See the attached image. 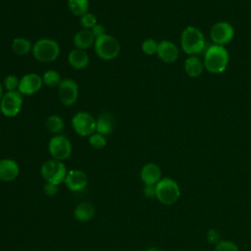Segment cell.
Masks as SVG:
<instances>
[{
    "label": "cell",
    "instance_id": "6da1fadb",
    "mask_svg": "<svg viewBox=\"0 0 251 251\" xmlns=\"http://www.w3.org/2000/svg\"><path fill=\"white\" fill-rule=\"evenodd\" d=\"M229 62V54L225 46L213 44L205 50L204 68L211 74H221L226 71Z\"/></svg>",
    "mask_w": 251,
    "mask_h": 251
},
{
    "label": "cell",
    "instance_id": "7a4b0ae2",
    "mask_svg": "<svg viewBox=\"0 0 251 251\" xmlns=\"http://www.w3.org/2000/svg\"><path fill=\"white\" fill-rule=\"evenodd\" d=\"M180 46L182 51L189 56H196L204 51L206 40L202 31L193 25L186 26L180 35Z\"/></svg>",
    "mask_w": 251,
    "mask_h": 251
},
{
    "label": "cell",
    "instance_id": "3957f363",
    "mask_svg": "<svg viewBox=\"0 0 251 251\" xmlns=\"http://www.w3.org/2000/svg\"><path fill=\"white\" fill-rule=\"evenodd\" d=\"M61 49L59 43L51 38H40L32 45L31 54L36 61L51 63L58 59Z\"/></svg>",
    "mask_w": 251,
    "mask_h": 251
},
{
    "label": "cell",
    "instance_id": "277c9868",
    "mask_svg": "<svg viewBox=\"0 0 251 251\" xmlns=\"http://www.w3.org/2000/svg\"><path fill=\"white\" fill-rule=\"evenodd\" d=\"M93 47L96 55L104 61H112L116 59L121 51L119 41L108 33L96 38Z\"/></svg>",
    "mask_w": 251,
    "mask_h": 251
},
{
    "label": "cell",
    "instance_id": "5b68a950",
    "mask_svg": "<svg viewBox=\"0 0 251 251\" xmlns=\"http://www.w3.org/2000/svg\"><path fill=\"white\" fill-rule=\"evenodd\" d=\"M156 198L164 205L175 204L180 196V188L177 182L171 177H164L155 185Z\"/></svg>",
    "mask_w": 251,
    "mask_h": 251
},
{
    "label": "cell",
    "instance_id": "8992f818",
    "mask_svg": "<svg viewBox=\"0 0 251 251\" xmlns=\"http://www.w3.org/2000/svg\"><path fill=\"white\" fill-rule=\"evenodd\" d=\"M67 168L63 161L50 159L45 161L40 167V175L46 182L60 184L65 181L67 176Z\"/></svg>",
    "mask_w": 251,
    "mask_h": 251
},
{
    "label": "cell",
    "instance_id": "52a82bcc",
    "mask_svg": "<svg viewBox=\"0 0 251 251\" xmlns=\"http://www.w3.org/2000/svg\"><path fill=\"white\" fill-rule=\"evenodd\" d=\"M73 129L80 136H90L96 130V119L86 111H79L71 121Z\"/></svg>",
    "mask_w": 251,
    "mask_h": 251
},
{
    "label": "cell",
    "instance_id": "ba28073f",
    "mask_svg": "<svg viewBox=\"0 0 251 251\" xmlns=\"http://www.w3.org/2000/svg\"><path fill=\"white\" fill-rule=\"evenodd\" d=\"M72 143L70 139L63 134H56L48 142V151L52 159L64 161L72 154Z\"/></svg>",
    "mask_w": 251,
    "mask_h": 251
},
{
    "label": "cell",
    "instance_id": "9c48e42d",
    "mask_svg": "<svg viewBox=\"0 0 251 251\" xmlns=\"http://www.w3.org/2000/svg\"><path fill=\"white\" fill-rule=\"evenodd\" d=\"M23 106V95L18 91H6L0 101V112L4 117L18 116Z\"/></svg>",
    "mask_w": 251,
    "mask_h": 251
},
{
    "label": "cell",
    "instance_id": "30bf717a",
    "mask_svg": "<svg viewBox=\"0 0 251 251\" xmlns=\"http://www.w3.org/2000/svg\"><path fill=\"white\" fill-rule=\"evenodd\" d=\"M210 36L214 44L225 46L233 39L234 28L228 22L220 21L211 27Z\"/></svg>",
    "mask_w": 251,
    "mask_h": 251
},
{
    "label": "cell",
    "instance_id": "8fae6325",
    "mask_svg": "<svg viewBox=\"0 0 251 251\" xmlns=\"http://www.w3.org/2000/svg\"><path fill=\"white\" fill-rule=\"evenodd\" d=\"M58 96L65 106H73L78 98L77 83L72 78H64L58 85Z\"/></svg>",
    "mask_w": 251,
    "mask_h": 251
},
{
    "label": "cell",
    "instance_id": "7c38bea8",
    "mask_svg": "<svg viewBox=\"0 0 251 251\" xmlns=\"http://www.w3.org/2000/svg\"><path fill=\"white\" fill-rule=\"evenodd\" d=\"M43 85L42 76L35 73H28L20 78V85L18 91L22 95H33L37 93Z\"/></svg>",
    "mask_w": 251,
    "mask_h": 251
},
{
    "label": "cell",
    "instance_id": "4fadbf2b",
    "mask_svg": "<svg viewBox=\"0 0 251 251\" xmlns=\"http://www.w3.org/2000/svg\"><path fill=\"white\" fill-rule=\"evenodd\" d=\"M64 182L71 191L79 192L87 186L88 177L83 171L75 169L68 172Z\"/></svg>",
    "mask_w": 251,
    "mask_h": 251
},
{
    "label": "cell",
    "instance_id": "5bb4252c",
    "mask_svg": "<svg viewBox=\"0 0 251 251\" xmlns=\"http://www.w3.org/2000/svg\"><path fill=\"white\" fill-rule=\"evenodd\" d=\"M178 47L171 40H162L158 44L157 55L165 63H174L178 58Z\"/></svg>",
    "mask_w": 251,
    "mask_h": 251
},
{
    "label": "cell",
    "instance_id": "9a60e30c",
    "mask_svg": "<svg viewBox=\"0 0 251 251\" xmlns=\"http://www.w3.org/2000/svg\"><path fill=\"white\" fill-rule=\"evenodd\" d=\"M20 174V166L13 159H1L0 160V180L13 181Z\"/></svg>",
    "mask_w": 251,
    "mask_h": 251
},
{
    "label": "cell",
    "instance_id": "2e32d148",
    "mask_svg": "<svg viewBox=\"0 0 251 251\" xmlns=\"http://www.w3.org/2000/svg\"><path fill=\"white\" fill-rule=\"evenodd\" d=\"M162 171L155 163H147L140 170V178L144 184L156 185L162 178Z\"/></svg>",
    "mask_w": 251,
    "mask_h": 251
},
{
    "label": "cell",
    "instance_id": "e0dca14e",
    "mask_svg": "<svg viewBox=\"0 0 251 251\" xmlns=\"http://www.w3.org/2000/svg\"><path fill=\"white\" fill-rule=\"evenodd\" d=\"M114 126H115V119L112 116V114L107 112L101 113L96 118L95 132H98L104 136L110 135L114 130Z\"/></svg>",
    "mask_w": 251,
    "mask_h": 251
},
{
    "label": "cell",
    "instance_id": "ac0fdd59",
    "mask_svg": "<svg viewBox=\"0 0 251 251\" xmlns=\"http://www.w3.org/2000/svg\"><path fill=\"white\" fill-rule=\"evenodd\" d=\"M68 61L75 70H83L89 65V56L84 50L75 48L69 53Z\"/></svg>",
    "mask_w": 251,
    "mask_h": 251
},
{
    "label": "cell",
    "instance_id": "d6986e66",
    "mask_svg": "<svg viewBox=\"0 0 251 251\" xmlns=\"http://www.w3.org/2000/svg\"><path fill=\"white\" fill-rule=\"evenodd\" d=\"M73 42L75 48L81 49V50H86L92 45H94L95 42V37L93 36L92 32L90 29H80L74 35Z\"/></svg>",
    "mask_w": 251,
    "mask_h": 251
},
{
    "label": "cell",
    "instance_id": "ffe728a7",
    "mask_svg": "<svg viewBox=\"0 0 251 251\" xmlns=\"http://www.w3.org/2000/svg\"><path fill=\"white\" fill-rule=\"evenodd\" d=\"M203 61L197 56H189L184 61V71L190 77H198L202 75L204 70Z\"/></svg>",
    "mask_w": 251,
    "mask_h": 251
},
{
    "label": "cell",
    "instance_id": "44dd1931",
    "mask_svg": "<svg viewBox=\"0 0 251 251\" xmlns=\"http://www.w3.org/2000/svg\"><path fill=\"white\" fill-rule=\"evenodd\" d=\"M95 214V209L92 204L89 202L79 203L74 210V216L78 222H88L90 221Z\"/></svg>",
    "mask_w": 251,
    "mask_h": 251
},
{
    "label": "cell",
    "instance_id": "7402d4cb",
    "mask_svg": "<svg viewBox=\"0 0 251 251\" xmlns=\"http://www.w3.org/2000/svg\"><path fill=\"white\" fill-rule=\"evenodd\" d=\"M32 45L33 44H31V42L27 38L19 36L13 39L11 47L15 54L19 56H25L31 52Z\"/></svg>",
    "mask_w": 251,
    "mask_h": 251
},
{
    "label": "cell",
    "instance_id": "603a6c76",
    "mask_svg": "<svg viewBox=\"0 0 251 251\" xmlns=\"http://www.w3.org/2000/svg\"><path fill=\"white\" fill-rule=\"evenodd\" d=\"M45 126L49 132L56 135V134H60L63 131L65 127V123L62 117H60L59 115L53 114L46 119Z\"/></svg>",
    "mask_w": 251,
    "mask_h": 251
},
{
    "label": "cell",
    "instance_id": "cb8c5ba5",
    "mask_svg": "<svg viewBox=\"0 0 251 251\" xmlns=\"http://www.w3.org/2000/svg\"><path fill=\"white\" fill-rule=\"evenodd\" d=\"M68 7L73 15L81 17L89 12V0H68Z\"/></svg>",
    "mask_w": 251,
    "mask_h": 251
},
{
    "label": "cell",
    "instance_id": "d4e9b609",
    "mask_svg": "<svg viewBox=\"0 0 251 251\" xmlns=\"http://www.w3.org/2000/svg\"><path fill=\"white\" fill-rule=\"evenodd\" d=\"M42 79H43V84H45L49 87L58 86L62 80L59 72H57L55 70L46 71L42 75Z\"/></svg>",
    "mask_w": 251,
    "mask_h": 251
},
{
    "label": "cell",
    "instance_id": "484cf974",
    "mask_svg": "<svg viewBox=\"0 0 251 251\" xmlns=\"http://www.w3.org/2000/svg\"><path fill=\"white\" fill-rule=\"evenodd\" d=\"M158 44L159 42H157L155 39L153 38H147L145 39L142 44H141V50L144 54L146 55H154L157 54V49H158Z\"/></svg>",
    "mask_w": 251,
    "mask_h": 251
},
{
    "label": "cell",
    "instance_id": "4316f807",
    "mask_svg": "<svg viewBox=\"0 0 251 251\" xmlns=\"http://www.w3.org/2000/svg\"><path fill=\"white\" fill-rule=\"evenodd\" d=\"M89 144L95 148V149H102L107 145V139L106 136L98 133V132H94L92 133L89 138H88Z\"/></svg>",
    "mask_w": 251,
    "mask_h": 251
},
{
    "label": "cell",
    "instance_id": "83f0119b",
    "mask_svg": "<svg viewBox=\"0 0 251 251\" xmlns=\"http://www.w3.org/2000/svg\"><path fill=\"white\" fill-rule=\"evenodd\" d=\"M79 24L84 29H91L97 24V19L94 14L87 12L79 17Z\"/></svg>",
    "mask_w": 251,
    "mask_h": 251
},
{
    "label": "cell",
    "instance_id": "f1b7e54d",
    "mask_svg": "<svg viewBox=\"0 0 251 251\" xmlns=\"http://www.w3.org/2000/svg\"><path fill=\"white\" fill-rule=\"evenodd\" d=\"M20 78L16 75H8L4 78L3 86L6 91H16L19 89Z\"/></svg>",
    "mask_w": 251,
    "mask_h": 251
},
{
    "label": "cell",
    "instance_id": "f546056e",
    "mask_svg": "<svg viewBox=\"0 0 251 251\" xmlns=\"http://www.w3.org/2000/svg\"><path fill=\"white\" fill-rule=\"evenodd\" d=\"M215 251H238V247L230 240H221L216 244Z\"/></svg>",
    "mask_w": 251,
    "mask_h": 251
},
{
    "label": "cell",
    "instance_id": "4dcf8cb0",
    "mask_svg": "<svg viewBox=\"0 0 251 251\" xmlns=\"http://www.w3.org/2000/svg\"><path fill=\"white\" fill-rule=\"evenodd\" d=\"M206 239L209 244L216 245L219 241H221V233L215 228H210L206 232Z\"/></svg>",
    "mask_w": 251,
    "mask_h": 251
},
{
    "label": "cell",
    "instance_id": "1f68e13d",
    "mask_svg": "<svg viewBox=\"0 0 251 251\" xmlns=\"http://www.w3.org/2000/svg\"><path fill=\"white\" fill-rule=\"evenodd\" d=\"M43 190H44V193L48 196H55L58 192V186L57 184H54V183H50V182H45L44 186H43Z\"/></svg>",
    "mask_w": 251,
    "mask_h": 251
},
{
    "label": "cell",
    "instance_id": "d6a6232c",
    "mask_svg": "<svg viewBox=\"0 0 251 251\" xmlns=\"http://www.w3.org/2000/svg\"><path fill=\"white\" fill-rule=\"evenodd\" d=\"M90 30H91L93 36L95 37V39L98 38V37H100V36H102V35H104V34L106 33L104 25H101V24H98V23H97Z\"/></svg>",
    "mask_w": 251,
    "mask_h": 251
},
{
    "label": "cell",
    "instance_id": "836d02e7",
    "mask_svg": "<svg viewBox=\"0 0 251 251\" xmlns=\"http://www.w3.org/2000/svg\"><path fill=\"white\" fill-rule=\"evenodd\" d=\"M143 194L147 198H154L156 197V188L155 185H147L144 184L143 187Z\"/></svg>",
    "mask_w": 251,
    "mask_h": 251
},
{
    "label": "cell",
    "instance_id": "e575fe53",
    "mask_svg": "<svg viewBox=\"0 0 251 251\" xmlns=\"http://www.w3.org/2000/svg\"><path fill=\"white\" fill-rule=\"evenodd\" d=\"M3 95H4V86H3V83L0 81V101L3 97Z\"/></svg>",
    "mask_w": 251,
    "mask_h": 251
},
{
    "label": "cell",
    "instance_id": "d590c367",
    "mask_svg": "<svg viewBox=\"0 0 251 251\" xmlns=\"http://www.w3.org/2000/svg\"><path fill=\"white\" fill-rule=\"evenodd\" d=\"M145 251H162V250L159 249V248H157V247H150V248L146 249Z\"/></svg>",
    "mask_w": 251,
    "mask_h": 251
},
{
    "label": "cell",
    "instance_id": "8d00e7d4",
    "mask_svg": "<svg viewBox=\"0 0 251 251\" xmlns=\"http://www.w3.org/2000/svg\"><path fill=\"white\" fill-rule=\"evenodd\" d=\"M176 251H182V250H176Z\"/></svg>",
    "mask_w": 251,
    "mask_h": 251
}]
</instances>
